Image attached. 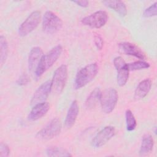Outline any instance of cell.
<instances>
[{
    "label": "cell",
    "instance_id": "1",
    "mask_svg": "<svg viewBox=\"0 0 157 157\" xmlns=\"http://www.w3.org/2000/svg\"><path fill=\"white\" fill-rule=\"evenodd\" d=\"M63 50L60 45L52 48L47 53L43 55L34 74L37 77H40L47 70L50 69L59 57Z\"/></svg>",
    "mask_w": 157,
    "mask_h": 157
},
{
    "label": "cell",
    "instance_id": "2",
    "mask_svg": "<svg viewBox=\"0 0 157 157\" xmlns=\"http://www.w3.org/2000/svg\"><path fill=\"white\" fill-rule=\"evenodd\" d=\"M98 72V66L96 63H91L78 71L77 72L74 87L80 89L91 82L96 76Z\"/></svg>",
    "mask_w": 157,
    "mask_h": 157
},
{
    "label": "cell",
    "instance_id": "3",
    "mask_svg": "<svg viewBox=\"0 0 157 157\" xmlns=\"http://www.w3.org/2000/svg\"><path fill=\"white\" fill-rule=\"evenodd\" d=\"M118 98L117 91L114 88H107L101 92L99 102L102 111L105 113L112 112L117 105Z\"/></svg>",
    "mask_w": 157,
    "mask_h": 157
},
{
    "label": "cell",
    "instance_id": "4",
    "mask_svg": "<svg viewBox=\"0 0 157 157\" xmlns=\"http://www.w3.org/2000/svg\"><path fill=\"white\" fill-rule=\"evenodd\" d=\"M61 130V121L58 118H55L37 133L36 137L42 140H50L57 137Z\"/></svg>",
    "mask_w": 157,
    "mask_h": 157
},
{
    "label": "cell",
    "instance_id": "5",
    "mask_svg": "<svg viewBox=\"0 0 157 157\" xmlns=\"http://www.w3.org/2000/svg\"><path fill=\"white\" fill-rule=\"evenodd\" d=\"M63 26L61 19L51 11H47L42 20V29L47 34H54L58 32Z\"/></svg>",
    "mask_w": 157,
    "mask_h": 157
},
{
    "label": "cell",
    "instance_id": "6",
    "mask_svg": "<svg viewBox=\"0 0 157 157\" xmlns=\"http://www.w3.org/2000/svg\"><path fill=\"white\" fill-rule=\"evenodd\" d=\"M67 78V67L65 64L61 65L58 67L53 74L52 82V91L56 93H61L66 83Z\"/></svg>",
    "mask_w": 157,
    "mask_h": 157
},
{
    "label": "cell",
    "instance_id": "7",
    "mask_svg": "<svg viewBox=\"0 0 157 157\" xmlns=\"http://www.w3.org/2000/svg\"><path fill=\"white\" fill-rule=\"evenodd\" d=\"M40 20V12L37 10L33 12L20 26L18 28L19 36L24 37L31 33L38 26Z\"/></svg>",
    "mask_w": 157,
    "mask_h": 157
},
{
    "label": "cell",
    "instance_id": "8",
    "mask_svg": "<svg viewBox=\"0 0 157 157\" xmlns=\"http://www.w3.org/2000/svg\"><path fill=\"white\" fill-rule=\"evenodd\" d=\"M108 20L107 13L105 11H97L82 19V23L91 28H100L105 25Z\"/></svg>",
    "mask_w": 157,
    "mask_h": 157
},
{
    "label": "cell",
    "instance_id": "9",
    "mask_svg": "<svg viewBox=\"0 0 157 157\" xmlns=\"http://www.w3.org/2000/svg\"><path fill=\"white\" fill-rule=\"evenodd\" d=\"M113 64L117 71V82L120 86H124L129 77V70L127 63L121 56L115 57L113 59Z\"/></svg>",
    "mask_w": 157,
    "mask_h": 157
},
{
    "label": "cell",
    "instance_id": "10",
    "mask_svg": "<svg viewBox=\"0 0 157 157\" xmlns=\"http://www.w3.org/2000/svg\"><path fill=\"white\" fill-rule=\"evenodd\" d=\"M115 134L114 127L108 126L102 129L93 139L91 145L94 148H99L105 145Z\"/></svg>",
    "mask_w": 157,
    "mask_h": 157
},
{
    "label": "cell",
    "instance_id": "11",
    "mask_svg": "<svg viewBox=\"0 0 157 157\" xmlns=\"http://www.w3.org/2000/svg\"><path fill=\"white\" fill-rule=\"evenodd\" d=\"M52 80H47L43 83L34 93L31 100V105H35L39 103L45 102L49 93L52 91Z\"/></svg>",
    "mask_w": 157,
    "mask_h": 157
},
{
    "label": "cell",
    "instance_id": "12",
    "mask_svg": "<svg viewBox=\"0 0 157 157\" xmlns=\"http://www.w3.org/2000/svg\"><path fill=\"white\" fill-rule=\"evenodd\" d=\"M120 50L125 55L135 56L140 59H145L144 53L136 45L130 42H121L118 45Z\"/></svg>",
    "mask_w": 157,
    "mask_h": 157
},
{
    "label": "cell",
    "instance_id": "13",
    "mask_svg": "<svg viewBox=\"0 0 157 157\" xmlns=\"http://www.w3.org/2000/svg\"><path fill=\"white\" fill-rule=\"evenodd\" d=\"M50 109V104L47 102L39 103L32 109L28 115V120L36 121L44 117Z\"/></svg>",
    "mask_w": 157,
    "mask_h": 157
},
{
    "label": "cell",
    "instance_id": "14",
    "mask_svg": "<svg viewBox=\"0 0 157 157\" xmlns=\"http://www.w3.org/2000/svg\"><path fill=\"white\" fill-rule=\"evenodd\" d=\"M43 56V52L40 47H34L31 48L28 56V69L31 72H35L36 67Z\"/></svg>",
    "mask_w": 157,
    "mask_h": 157
},
{
    "label": "cell",
    "instance_id": "15",
    "mask_svg": "<svg viewBox=\"0 0 157 157\" xmlns=\"http://www.w3.org/2000/svg\"><path fill=\"white\" fill-rule=\"evenodd\" d=\"M79 112V107L76 100L72 102L68 109L67 113L65 119V126L67 128H71L75 123Z\"/></svg>",
    "mask_w": 157,
    "mask_h": 157
},
{
    "label": "cell",
    "instance_id": "16",
    "mask_svg": "<svg viewBox=\"0 0 157 157\" xmlns=\"http://www.w3.org/2000/svg\"><path fill=\"white\" fill-rule=\"evenodd\" d=\"M152 85L150 78H146L141 81L137 86L134 92V98L136 100L143 99L150 91Z\"/></svg>",
    "mask_w": 157,
    "mask_h": 157
},
{
    "label": "cell",
    "instance_id": "17",
    "mask_svg": "<svg viewBox=\"0 0 157 157\" xmlns=\"http://www.w3.org/2000/svg\"><path fill=\"white\" fill-rule=\"evenodd\" d=\"M154 145V140L150 134H145L142 140L139 155L140 156H145L151 153L153 150Z\"/></svg>",
    "mask_w": 157,
    "mask_h": 157
},
{
    "label": "cell",
    "instance_id": "18",
    "mask_svg": "<svg viewBox=\"0 0 157 157\" xmlns=\"http://www.w3.org/2000/svg\"><path fill=\"white\" fill-rule=\"evenodd\" d=\"M102 3L105 6L114 10L122 17H125L127 13L126 5L121 1H104Z\"/></svg>",
    "mask_w": 157,
    "mask_h": 157
},
{
    "label": "cell",
    "instance_id": "19",
    "mask_svg": "<svg viewBox=\"0 0 157 157\" xmlns=\"http://www.w3.org/2000/svg\"><path fill=\"white\" fill-rule=\"evenodd\" d=\"M101 91L99 88H95L88 95L85 101V106L87 109L94 108L100 100Z\"/></svg>",
    "mask_w": 157,
    "mask_h": 157
},
{
    "label": "cell",
    "instance_id": "20",
    "mask_svg": "<svg viewBox=\"0 0 157 157\" xmlns=\"http://www.w3.org/2000/svg\"><path fill=\"white\" fill-rule=\"evenodd\" d=\"M46 153L47 156L53 157H67L72 156V155L67 151L56 147H50L47 148L46 150Z\"/></svg>",
    "mask_w": 157,
    "mask_h": 157
},
{
    "label": "cell",
    "instance_id": "21",
    "mask_svg": "<svg viewBox=\"0 0 157 157\" xmlns=\"http://www.w3.org/2000/svg\"><path fill=\"white\" fill-rule=\"evenodd\" d=\"M126 129L128 131H132L135 129L137 126L136 118L130 110H127L125 112Z\"/></svg>",
    "mask_w": 157,
    "mask_h": 157
},
{
    "label": "cell",
    "instance_id": "22",
    "mask_svg": "<svg viewBox=\"0 0 157 157\" xmlns=\"http://www.w3.org/2000/svg\"><path fill=\"white\" fill-rule=\"evenodd\" d=\"M8 53V44L6 38L1 36L0 37V61L2 64L7 58Z\"/></svg>",
    "mask_w": 157,
    "mask_h": 157
},
{
    "label": "cell",
    "instance_id": "23",
    "mask_svg": "<svg viewBox=\"0 0 157 157\" xmlns=\"http://www.w3.org/2000/svg\"><path fill=\"white\" fill-rule=\"evenodd\" d=\"M127 66L129 71H130L147 69L150 67V64L149 63L145 62L144 61H137L127 64Z\"/></svg>",
    "mask_w": 157,
    "mask_h": 157
},
{
    "label": "cell",
    "instance_id": "24",
    "mask_svg": "<svg viewBox=\"0 0 157 157\" xmlns=\"http://www.w3.org/2000/svg\"><path fill=\"white\" fill-rule=\"evenodd\" d=\"M156 5L157 2H155L151 4L150 7L146 9L143 13V16L145 17H151L156 15Z\"/></svg>",
    "mask_w": 157,
    "mask_h": 157
},
{
    "label": "cell",
    "instance_id": "25",
    "mask_svg": "<svg viewBox=\"0 0 157 157\" xmlns=\"http://www.w3.org/2000/svg\"><path fill=\"white\" fill-rule=\"evenodd\" d=\"M29 81V76L26 74H23L20 76L19 78L17 81V83L20 86H24L27 85Z\"/></svg>",
    "mask_w": 157,
    "mask_h": 157
},
{
    "label": "cell",
    "instance_id": "26",
    "mask_svg": "<svg viewBox=\"0 0 157 157\" xmlns=\"http://www.w3.org/2000/svg\"><path fill=\"white\" fill-rule=\"evenodd\" d=\"M10 153V150L9 147L4 143H1L0 145V156L7 157Z\"/></svg>",
    "mask_w": 157,
    "mask_h": 157
},
{
    "label": "cell",
    "instance_id": "27",
    "mask_svg": "<svg viewBox=\"0 0 157 157\" xmlns=\"http://www.w3.org/2000/svg\"><path fill=\"white\" fill-rule=\"evenodd\" d=\"M94 44L96 47V48L98 50H101L103 47V45H104V41L102 38L98 35H96L94 37Z\"/></svg>",
    "mask_w": 157,
    "mask_h": 157
},
{
    "label": "cell",
    "instance_id": "28",
    "mask_svg": "<svg viewBox=\"0 0 157 157\" xmlns=\"http://www.w3.org/2000/svg\"><path fill=\"white\" fill-rule=\"evenodd\" d=\"M73 2L77 4L78 6H81L82 7H86L89 5V2L88 1H72Z\"/></svg>",
    "mask_w": 157,
    "mask_h": 157
}]
</instances>
